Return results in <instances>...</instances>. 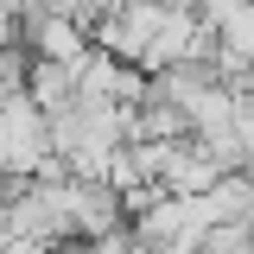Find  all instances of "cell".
Segmentation results:
<instances>
[{
    "label": "cell",
    "instance_id": "6da1fadb",
    "mask_svg": "<svg viewBox=\"0 0 254 254\" xmlns=\"http://www.w3.org/2000/svg\"><path fill=\"white\" fill-rule=\"evenodd\" d=\"M32 45H38V58H58V64H83L95 51V32L83 19H70L58 6H45L38 13V26H32Z\"/></svg>",
    "mask_w": 254,
    "mask_h": 254
},
{
    "label": "cell",
    "instance_id": "7a4b0ae2",
    "mask_svg": "<svg viewBox=\"0 0 254 254\" xmlns=\"http://www.w3.org/2000/svg\"><path fill=\"white\" fill-rule=\"evenodd\" d=\"M26 95L45 108V115H64L76 102V64H58V58H38L26 70Z\"/></svg>",
    "mask_w": 254,
    "mask_h": 254
},
{
    "label": "cell",
    "instance_id": "3957f363",
    "mask_svg": "<svg viewBox=\"0 0 254 254\" xmlns=\"http://www.w3.org/2000/svg\"><path fill=\"white\" fill-rule=\"evenodd\" d=\"M45 6H58V13H70V19H83V26L95 32L108 13H115V6H121V0H45Z\"/></svg>",
    "mask_w": 254,
    "mask_h": 254
},
{
    "label": "cell",
    "instance_id": "277c9868",
    "mask_svg": "<svg viewBox=\"0 0 254 254\" xmlns=\"http://www.w3.org/2000/svg\"><path fill=\"white\" fill-rule=\"evenodd\" d=\"M242 172H248V178H254V153H248V159H242Z\"/></svg>",
    "mask_w": 254,
    "mask_h": 254
},
{
    "label": "cell",
    "instance_id": "5b68a950",
    "mask_svg": "<svg viewBox=\"0 0 254 254\" xmlns=\"http://www.w3.org/2000/svg\"><path fill=\"white\" fill-rule=\"evenodd\" d=\"M127 254H153V248H127Z\"/></svg>",
    "mask_w": 254,
    "mask_h": 254
}]
</instances>
